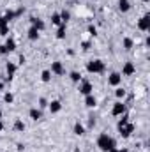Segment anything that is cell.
I'll use <instances>...</instances> for the list:
<instances>
[{"mask_svg": "<svg viewBox=\"0 0 150 152\" xmlns=\"http://www.w3.org/2000/svg\"><path fill=\"white\" fill-rule=\"evenodd\" d=\"M97 147H99L101 151L108 152L110 149L117 147V145H115V140H113L111 136H108L106 133H103V134H99V138H97Z\"/></svg>", "mask_w": 150, "mask_h": 152, "instance_id": "6da1fadb", "label": "cell"}, {"mask_svg": "<svg viewBox=\"0 0 150 152\" xmlns=\"http://www.w3.org/2000/svg\"><path fill=\"white\" fill-rule=\"evenodd\" d=\"M106 69V66H104V62H101V60H90L88 64H87V71L88 73H103Z\"/></svg>", "mask_w": 150, "mask_h": 152, "instance_id": "7a4b0ae2", "label": "cell"}, {"mask_svg": "<svg viewBox=\"0 0 150 152\" xmlns=\"http://www.w3.org/2000/svg\"><path fill=\"white\" fill-rule=\"evenodd\" d=\"M108 83H110L111 87H118V85L122 83V75H120V73H111V75L108 76Z\"/></svg>", "mask_w": 150, "mask_h": 152, "instance_id": "3957f363", "label": "cell"}, {"mask_svg": "<svg viewBox=\"0 0 150 152\" xmlns=\"http://www.w3.org/2000/svg\"><path fill=\"white\" fill-rule=\"evenodd\" d=\"M92 90H94L92 83L87 81V80H83V81H81V87H79V92H81L83 96H88V94H92Z\"/></svg>", "mask_w": 150, "mask_h": 152, "instance_id": "277c9868", "label": "cell"}, {"mask_svg": "<svg viewBox=\"0 0 150 152\" xmlns=\"http://www.w3.org/2000/svg\"><path fill=\"white\" fill-rule=\"evenodd\" d=\"M118 131H120V134H122L124 138H127V136H129V134H131V133L134 131V126L127 122V124H124V126H120V127H118Z\"/></svg>", "mask_w": 150, "mask_h": 152, "instance_id": "5b68a950", "label": "cell"}, {"mask_svg": "<svg viewBox=\"0 0 150 152\" xmlns=\"http://www.w3.org/2000/svg\"><path fill=\"white\" fill-rule=\"evenodd\" d=\"M138 28H140V30H149L150 28V16L149 14H145V16L138 21Z\"/></svg>", "mask_w": 150, "mask_h": 152, "instance_id": "8992f818", "label": "cell"}, {"mask_svg": "<svg viewBox=\"0 0 150 152\" xmlns=\"http://www.w3.org/2000/svg\"><path fill=\"white\" fill-rule=\"evenodd\" d=\"M51 75H64V66H62V62L55 60V62L51 64Z\"/></svg>", "mask_w": 150, "mask_h": 152, "instance_id": "52a82bcc", "label": "cell"}, {"mask_svg": "<svg viewBox=\"0 0 150 152\" xmlns=\"http://www.w3.org/2000/svg\"><path fill=\"white\" fill-rule=\"evenodd\" d=\"M124 112H125V104H124V103H120V101H118V103H115V104H113V110H111V113L115 115V117H118V115H122Z\"/></svg>", "mask_w": 150, "mask_h": 152, "instance_id": "ba28073f", "label": "cell"}, {"mask_svg": "<svg viewBox=\"0 0 150 152\" xmlns=\"http://www.w3.org/2000/svg\"><path fill=\"white\" fill-rule=\"evenodd\" d=\"M134 71H136L134 64H133V62H125V66H124V69H122V75L124 76H131Z\"/></svg>", "mask_w": 150, "mask_h": 152, "instance_id": "9c48e42d", "label": "cell"}, {"mask_svg": "<svg viewBox=\"0 0 150 152\" xmlns=\"http://www.w3.org/2000/svg\"><path fill=\"white\" fill-rule=\"evenodd\" d=\"M48 106H50V112H51V113H57V112H60V108H62L60 101H51Z\"/></svg>", "mask_w": 150, "mask_h": 152, "instance_id": "30bf717a", "label": "cell"}, {"mask_svg": "<svg viewBox=\"0 0 150 152\" xmlns=\"http://www.w3.org/2000/svg\"><path fill=\"white\" fill-rule=\"evenodd\" d=\"M118 9H120L122 12H127V11L131 9V4H129V0H118Z\"/></svg>", "mask_w": 150, "mask_h": 152, "instance_id": "8fae6325", "label": "cell"}, {"mask_svg": "<svg viewBox=\"0 0 150 152\" xmlns=\"http://www.w3.org/2000/svg\"><path fill=\"white\" fill-rule=\"evenodd\" d=\"M30 21H32V27H34V28H37V30H42V28H44V21H42V20H39V18H30Z\"/></svg>", "mask_w": 150, "mask_h": 152, "instance_id": "7c38bea8", "label": "cell"}, {"mask_svg": "<svg viewBox=\"0 0 150 152\" xmlns=\"http://www.w3.org/2000/svg\"><path fill=\"white\" fill-rule=\"evenodd\" d=\"M95 103H97V101H95V97H94L92 94H88V96H85V104H87L88 108H92V106H95Z\"/></svg>", "mask_w": 150, "mask_h": 152, "instance_id": "4fadbf2b", "label": "cell"}, {"mask_svg": "<svg viewBox=\"0 0 150 152\" xmlns=\"http://www.w3.org/2000/svg\"><path fill=\"white\" fill-rule=\"evenodd\" d=\"M28 115H30V118H32V120H39V118L42 117V115H41V112H39L37 108H30Z\"/></svg>", "mask_w": 150, "mask_h": 152, "instance_id": "5bb4252c", "label": "cell"}, {"mask_svg": "<svg viewBox=\"0 0 150 152\" xmlns=\"http://www.w3.org/2000/svg\"><path fill=\"white\" fill-rule=\"evenodd\" d=\"M37 37H39V30L34 28V27H30V28H28V39H30V41H36Z\"/></svg>", "mask_w": 150, "mask_h": 152, "instance_id": "9a60e30c", "label": "cell"}, {"mask_svg": "<svg viewBox=\"0 0 150 152\" xmlns=\"http://www.w3.org/2000/svg\"><path fill=\"white\" fill-rule=\"evenodd\" d=\"M74 134H78V136H83V134H85V127H83L79 122L74 124Z\"/></svg>", "mask_w": 150, "mask_h": 152, "instance_id": "2e32d148", "label": "cell"}, {"mask_svg": "<svg viewBox=\"0 0 150 152\" xmlns=\"http://www.w3.org/2000/svg\"><path fill=\"white\" fill-rule=\"evenodd\" d=\"M57 37H58V39H64V37H66V23H62V25L58 27V32H57Z\"/></svg>", "mask_w": 150, "mask_h": 152, "instance_id": "e0dca14e", "label": "cell"}, {"mask_svg": "<svg viewBox=\"0 0 150 152\" xmlns=\"http://www.w3.org/2000/svg\"><path fill=\"white\" fill-rule=\"evenodd\" d=\"M5 69H7V73H9V78H12V75H14V71H16V66H14V64H11V62H7Z\"/></svg>", "mask_w": 150, "mask_h": 152, "instance_id": "ac0fdd59", "label": "cell"}, {"mask_svg": "<svg viewBox=\"0 0 150 152\" xmlns=\"http://www.w3.org/2000/svg\"><path fill=\"white\" fill-rule=\"evenodd\" d=\"M51 21H53L55 25H58V27H60V25H62V18H60V14H58V12H55V14L51 16Z\"/></svg>", "mask_w": 150, "mask_h": 152, "instance_id": "d6986e66", "label": "cell"}, {"mask_svg": "<svg viewBox=\"0 0 150 152\" xmlns=\"http://www.w3.org/2000/svg\"><path fill=\"white\" fill-rule=\"evenodd\" d=\"M14 129H16V131H23V129H25V124H23V122L18 118V120L14 122Z\"/></svg>", "mask_w": 150, "mask_h": 152, "instance_id": "ffe728a7", "label": "cell"}, {"mask_svg": "<svg viewBox=\"0 0 150 152\" xmlns=\"http://www.w3.org/2000/svg\"><path fill=\"white\" fill-rule=\"evenodd\" d=\"M71 80H73L74 83H78V81H81V75H79L78 71H73V73H71Z\"/></svg>", "mask_w": 150, "mask_h": 152, "instance_id": "44dd1931", "label": "cell"}, {"mask_svg": "<svg viewBox=\"0 0 150 152\" xmlns=\"http://www.w3.org/2000/svg\"><path fill=\"white\" fill-rule=\"evenodd\" d=\"M122 42H124V48H125V50H131V48H133V39L125 37Z\"/></svg>", "mask_w": 150, "mask_h": 152, "instance_id": "7402d4cb", "label": "cell"}, {"mask_svg": "<svg viewBox=\"0 0 150 152\" xmlns=\"http://www.w3.org/2000/svg\"><path fill=\"white\" fill-rule=\"evenodd\" d=\"M5 48H7L9 51H12V50L16 48V44H14V41H12V39H7V42H5Z\"/></svg>", "mask_w": 150, "mask_h": 152, "instance_id": "603a6c76", "label": "cell"}, {"mask_svg": "<svg viewBox=\"0 0 150 152\" xmlns=\"http://www.w3.org/2000/svg\"><path fill=\"white\" fill-rule=\"evenodd\" d=\"M42 81H50L51 80V71H42Z\"/></svg>", "mask_w": 150, "mask_h": 152, "instance_id": "cb8c5ba5", "label": "cell"}, {"mask_svg": "<svg viewBox=\"0 0 150 152\" xmlns=\"http://www.w3.org/2000/svg\"><path fill=\"white\" fill-rule=\"evenodd\" d=\"M60 18H62V23H66V21L69 20V12H67V11H62V14H60Z\"/></svg>", "mask_w": 150, "mask_h": 152, "instance_id": "d4e9b609", "label": "cell"}, {"mask_svg": "<svg viewBox=\"0 0 150 152\" xmlns=\"http://www.w3.org/2000/svg\"><path fill=\"white\" fill-rule=\"evenodd\" d=\"M7 25H9V21H7V20L0 14V28H4V27H7Z\"/></svg>", "mask_w": 150, "mask_h": 152, "instance_id": "484cf974", "label": "cell"}, {"mask_svg": "<svg viewBox=\"0 0 150 152\" xmlns=\"http://www.w3.org/2000/svg\"><path fill=\"white\" fill-rule=\"evenodd\" d=\"M4 99H5V103H12V99H14V97H12V94H9V92H7V94L4 96Z\"/></svg>", "mask_w": 150, "mask_h": 152, "instance_id": "4316f807", "label": "cell"}, {"mask_svg": "<svg viewBox=\"0 0 150 152\" xmlns=\"http://www.w3.org/2000/svg\"><path fill=\"white\" fill-rule=\"evenodd\" d=\"M125 96V90L124 88H117V97H124Z\"/></svg>", "mask_w": 150, "mask_h": 152, "instance_id": "83f0119b", "label": "cell"}, {"mask_svg": "<svg viewBox=\"0 0 150 152\" xmlns=\"http://www.w3.org/2000/svg\"><path fill=\"white\" fill-rule=\"evenodd\" d=\"M39 104H41V108H44V106H48V101H46L44 97H41V99H39Z\"/></svg>", "mask_w": 150, "mask_h": 152, "instance_id": "f1b7e54d", "label": "cell"}, {"mask_svg": "<svg viewBox=\"0 0 150 152\" xmlns=\"http://www.w3.org/2000/svg\"><path fill=\"white\" fill-rule=\"evenodd\" d=\"M7 30H9V28L4 27V28H0V34H2V36H7Z\"/></svg>", "mask_w": 150, "mask_h": 152, "instance_id": "f546056e", "label": "cell"}, {"mask_svg": "<svg viewBox=\"0 0 150 152\" xmlns=\"http://www.w3.org/2000/svg\"><path fill=\"white\" fill-rule=\"evenodd\" d=\"M0 53H9V50L5 48V44H4V46H0Z\"/></svg>", "mask_w": 150, "mask_h": 152, "instance_id": "4dcf8cb0", "label": "cell"}, {"mask_svg": "<svg viewBox=\"0 0 150 152\" xmlns=\"http://www.w3.org/2000/svg\"><path fill=\"white\" fill-rule=\"evenodd\" d=\"M108 152H118V149H115V147H113V149H110Z\"/></svg>", "mask_w": 150, "mask_h": 152, "instance_id": "1f68e13d", "label": "cell"}, {"mask_svg": "<svg viewBox=\"0 0 150 152\" xmlns=\"http://www.w3.org/2000/svg\"><path fill=\"white\" fill-rule=\"evenodd\" d=\"M2 129H4V124H2V120H0V131H2Z\"/></svg>", "mask_w": 150, "mask_h": 152, "instance_id": "d6a6232c", "label": "cell"}, {"mask_svg": "<svg viewBox=\"0 0 150 152\" xmlns=\"http://www.w3.org/2000/svg\"><path fill=\"white\" fill-rule=\"evenodd\" d=\"M118 152H129V151L127 149H122V151H118Z\"/></svg>", "mask_w": 150, "mask_h": 152, "instance_id": "836d02e7", "label": "cell"}, {"mask_svg": "<svg viewBox=\"0 0 150 152\" xmlns=\"http://www.w3.org/2000/svg\"><path fill=\"white\" fill-rule=\"evenodd\" d=\"M143 2H149V0H143Z\"/></svg>", "mask_w": 150, "mask_h": 152, "instance_id": "e575fe53", "label": "cell"}]
</instances>
